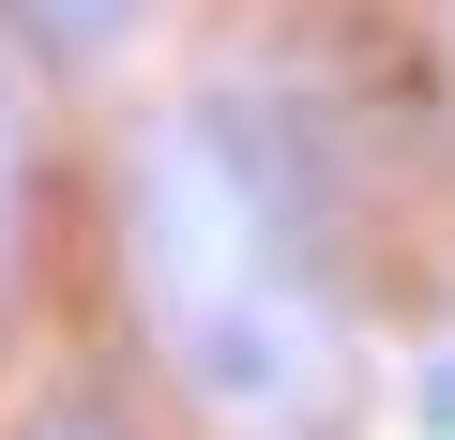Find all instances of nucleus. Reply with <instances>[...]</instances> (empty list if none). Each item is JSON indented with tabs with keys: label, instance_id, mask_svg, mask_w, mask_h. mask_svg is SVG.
<instances>
[{
	"label": "nucleus",
	"instance_id": "nucleus-1",
	"mask_svg": "<svg viewBox=\"0 0 455 440\" xmlns=\"http://www.w3.org/2000/svg\"><path fill=\"white\" fill-rule=\"evenodd\" d=\"M137 304L167 364L243 440H334L364 410V349L334 319V228L289 122H259L243 76L182 92L137 137Z\"/></svg>",
	"mask_w": 455,
	"mask_h": 440
},
{
	"label": "nucleus",
	"instance_id": "nucleus-2",
	"mask_svg": "<svg viewBox=\"0 0 455 440\" xmlns=\"http://www.w3.org/2000/svg\"><path fill=\"white\" fill-rule=\"evenodd\" d=\"M0 16H16V31H46V46H107L137 0H0Z\"/></svg>",
	"mask_w": 455,
	"mask_h": 440
},
{
	"label": "nucleus",
	"instance_id": "nucleus-3",
	"mask_svg": "<svg viewBox=\"0 0 455 440\" xmlns=\"http://www.w3.org/2000/svg\"><path fill=\"white\" fill-rule=\"evenodd\" d=\"M0 304H16V92H0Z\"/></svg>",
	"mask_w": 455,
	"mask_h": 440
},
{
	"label": "nucleus",
	"instance_id": "nucleus-4",
	"mask_svg": "<svg viewBox=\"0 0 455 440\" xmlns=\"http://www.w3.org/2000/svg\"><path fill=\"white\" fill-rule=\"evenodd\" d=\"M31 440H122V425H107V410H46Z\"/></svg>",
	"mask_w": 455,
	"mask_h": 440
},
{
	"label": "nucleus",
	"instance_id": "nucleus-5",
	"mask_svg": "<svg viewBox=\"0 0 455 440\" xmlns=\"http://www.w3.org/2000/svg\"><path fill=\"white\" fill-rule=\"evenodd\" d=\"M425 440H455V364H440V380H425Z\"/></svg>",
	"mask_w": 455,
	"mask_h": 440
}]
</instances>
